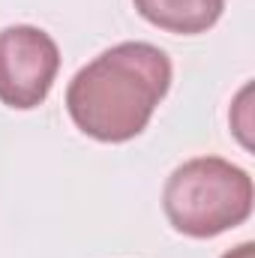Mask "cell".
<instances>
[{
	"label": "cell",
	"mask_w": 255,
	"mask_h": 258,
	"mask_svg": "<svg viewBox=\"0 0 255 258\" xmlns=\"http://www.w3.org/2000/svg\"><path fill=\"white\" fill-rule=\"evenodd\" d=\"M60 72V48L42 27L12 24L0 30V102L15 111L39 108Z\"/></svg>",
	"instance_id": "cell-3"
},
{
	"label": "cell",
	"mask_w": 255,
	"mask_h": 258,
	"mask_svg": "<svg viewBox=\"0 0 255 258\" xmlns=\"http://www.w3.org/2000/svg\"><path fill=\"white\" fill-rule=\"evenodd\" d=\"M255 186L246 168L222 156H195L171 171L162 210L174 231L207 240L243 225L252 216Z\"/></svg>",
	"instance_id": "cell-2"
},
{
	"label": "cell",
	"mask_w": 255,
	"mask_h": 258,
	"mask_svg": "<svg viewBox=\"0 0 255 258\" xmlns=\"http://www.w3.org/2000/svg\"><path fill=\"white\" fill-rule=\"evenodd\" d=\"M249 99H252V84H243L240 93L234 96V105H231V114H228L237 141L246 150H252V105H249Z\"/></svg>",
	"instance_id": "cell-5"
},
{
	"label": "cell",
	"mask_w": 255,
	"mask_h": 258,
	"mask_svg": "<svg viewBox=\"0 0 255 258\" xmlns=\"http://www.w3.org/2000/svg\"><path fill=\"white\" fill-rule=\"evenodd\" d=\"M222 258H255V243H240V246H234V249H228Z\"/></svg>",
	"instance_id": "cell-6"
},
{
	"label": "cell",
	"mask_w": 255,
	"mask_h": 258,
	"mask_svg": "<svg viewBox=\"0 0 255 258\" xmlns=\"http://www.w3.org/2000/svg\"><path fill=\"white\" fill-rule=\"evenodd\" d=\"M135 12L159 30L177 36L207 33L225 9V0H132Z\"/></svg>",
	"instance_id": "cell-4"
},
{
	"label": "cell",
	"mask_w": 255,
	"mask_h": 258,
	"mask_svg": "<svg viewBox=\"0 0 255 258\" xmlns=\"http://www.w3.org/2000/svg\"><path fill=\"white\" fill-rule=\"evenodd\" d=\"M171 60L150 42H117L84 63L66 87V111L84 135L123 144L141 135L171 90Z\"/></svg>",
	"instance_id": "cell-1"
}]
</instances>
